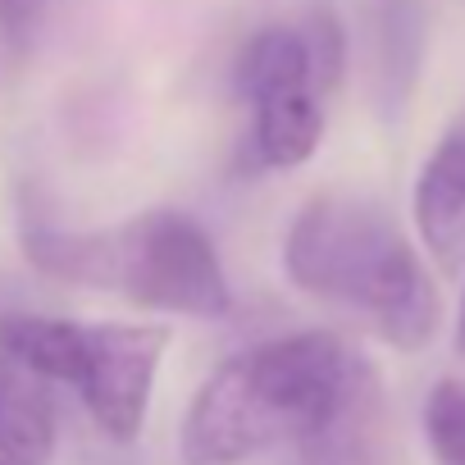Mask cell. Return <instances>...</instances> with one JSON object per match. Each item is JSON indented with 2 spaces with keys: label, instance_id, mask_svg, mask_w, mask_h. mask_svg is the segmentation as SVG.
I'll return each instance as SVG.
<instances>
[{
  "label": "cell",
  "instance_id": "cell-7",
  "mask_svg": "<svg viewBox=\"0 0 465 465\" xmlns=\"http://www.w3.org/2000/svg\"><path fill=\"white\" fill-rule=\"evenodd\" d=\"M256 105V128H252V146L261 155L265 169H297L320 151L324 137V92L315 87H288V92H270Z\"/></svg>",
  "mask_w": 465,
  "mask_h": 465
},
{
  "label": "cell",
  "instance_id": "cell-4",
  "mask_svg": "<svg viewBox=\"0 0 465 465\" xmlns=\"http://www.w3.org/2000/svg\"><path fill=\"white\" fill-rule=\"evenodd\" d=\"M5 342L46 383L78 392L96 429L114 442H133L146 424L160 361L169 351V329L160 324H83L64 315L24 311L10 302Z\"/></svg>",
  "mask_w": 465,
  "mask_h": 465
},
{
  "label": "cell",
  "instance_id": "cell-6",
  "mask_svg": "<svg viewBox=\"0 0 465 465\" xmlns=\"http://www.w3.org/2000/svg\"><path fill=\"white\" fill-rule=\"evenodd\" d=\"M15 292L0 283V460L5 465H46L55 451V406L51 383L33 374L5 342V311Z\"/></svg>",
  "mask_w": 465,
  "mask_h": 465
},
{
  "label": "cell",
  "instance_id": "cell-5",
  "mask_svg": "<svg viewBox=\"0 0 465 465\" xmlns=\"http://www.w3.org/2000/svg\"><path fill=\"white\" fill-rule=\"evenodd\" d=\"M415 228L442 270H465V114L447 124L415 178Z\"/></svg>",
  "mask_w": 465,
  "mask_h": 465
},
{
  "label": "cell",
  "instance_id": "cell-1",
  "mask_svg": "<svg viewBox=\"0 0 465 465\" xmlns=\"http://www.w3.org/2000/svg\"><path fill=\"white\" fill-rule=\"evenodd\" d=\"M370 361L338 333L311 329L228 356L183 420L187 465H238L283 442H306L365 379Z\"/></svg>",
  "mask_w": 465,
  "mask_h": 465
},
{
  "label": "cell",
  "instance_id": "cell-11",
  "mask_svg": "<svg viewBox=\"0 0 465 465\" xmlns=\"http://www.w3.org/2000/svg\"><path fill=\"white\" fill-rule=\"evenodd\" d=\"M28 5H33V0H0V10H5L10 19H19V15H28Z\"/></svg>",
  "mask_w": 465,
  "mask_h": 465
},
{
  "label": "cell",
  "instance_id": "cell-9",
  "mask_svg": "<svg viewBox=\"0 0 465 465\" xmlns=\"http://www.w3.org/2000/svg\"><path fill=\"white\" fill-rule=\"evenodd\" d=\"M379 415L383 392L370 374L302 447V465H379Z\"/></svg>",
  "mask_w": 465,
  "mask_h": 465
},
{
  "label": "cell",
  "instance_id": "cell-10",
  "mask_svg": "<svg viewBox=\"0 0 465 465\" xmlns=\"http://www.w3.org/2000/svg\"><path fill=\"white\" fill-rule=\"evenodd\" d=\"M424 442L433 465H465V379H438L429 388Z\"/></svg>",
  "mask_w": 465,
  "mask_h": 465
},
{
  "label": "cell",
  "instance_id": "cell-12",
  "mask_svg": "<svg viewBox=\"0 0 465 465\" xmlns=\"http://www.w3.org/2000/svg\"><path fill=\"white\" fill-rule=\"evenodd\" d=\"M456 351L465 356V297H460V315H456Z\"/></svg>",
  "mask_w": 465,
  "mask_h": 465
},
{
  "label": "cell",
  "instance_id": "cell-2",
  "mask_svg": "<svg viewBox=\"0 0 465 465\" xmlns=\"http://www.w3.org/2000/svg\"><path fill=\"white\" fill-rule=\"evenodd\" d=\"M288 279L356 320L397 351H420L438 333V288L397 219L351 192H324L302 205L283 238Z\"/></svg>",
  "mask_w": 465,
  "mask_h": 465
},
{
  "label": "cell",
  "instance_id": "cell-3",
  "mask_svg": "<svg viewBox=\"0 0 465 465\" xmlns=\"http://www.w3.org/2000/svg\"><path fill=\"white\" fill-rule=\"evenodd\" d=\"M19 232L46 279L119 292L146 311L187 320H223L232 311L219 247L183 210H146L110 228H64L24 214Z\"/></svg>",
  "mask_w": 465,
  "mask_h": 465
},
{
  "label": "cell",
  "instance_id": "cell-8",
  "mask_svg": "<svg viewBox=\"0 0 465 465\" xmlns=\"http://www.w3.org/2000/svg\"><path fill=\"white\" fill-rule=\"evenodd\" d=\"M288 87H315L329 96V83L315 64V46H311L306 24L302 28H292V24L261 28L242 46V60H238V92L247 101H261V96L288 92Z\"/></svg>",
  "mask_w": 465,
  "mask_h": 465
}]
</instances>
